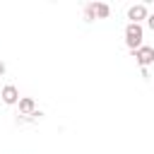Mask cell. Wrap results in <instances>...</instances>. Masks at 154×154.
<instances>
[{
  "label": "cell",
  "mask_w": 154,
  "mask_h": 154,
  "mask_svg": "<svg viewBox=\"0 0 154 154\" xmlns=\"http://www.w3.org/2000/svg\"><path fill=\"white\" fill-rule=\"evenodd\" d=\"M142 38H144V29H142V24H128L125 26V43H128V48L130 51H137V48H142Z\"/></svg>",
  "instance_id": "obj_1"
},
{
  "label": "cell",
  "mask_w": 154,
  "mask_h": 154,
  "mask_svg": "<svg viewBox=\"0 0 154 154\" xmlns=\"http://www.w3.org/2000/svg\"><path fill=\"white\" fill-rule=\"evenodd\" d=\"M132 55H135V60H137L142 67H147L149 63H154V48H152V46H142V48L132 51Z\"/></svg>",
  "instance_id": "obj_2"
},
{
  "label": "cell",
  "mask_w": 154,
  "mask_h": 154,
  "mask_svg": "<svg viewBox=\"0 0 154 154\" xmlns=\"http://www.w3.org/2000/svg\"><path fill=\"white\" fill-rule=\"evenodd\" d=\"M149 14H147V7L144 5H132L130 10H128V19H132V24H140L142 19H147Z\"/></svg>",
  "instance_id": "obj_3"
},
{
  "label": "cell",
  "mask_w": 154,
  "mask_h": 154,
  "mask_svg": "<svg viewBox=\"0 0 154 154\" xmlns=\"http://www.w3.org/2000/svg\"><path fill=\"white\" fill-rule=\"evenodd\" d=\"M0 96H2L5 103H17V101H19V91H17V87H12V84H7V87L0 91Z\"/></svg>",
  "instance_id": "obj_4"
},
{
  "label": "cell",
  "mask_w": 154,
  "mask_h": 154,
  "mask_svg": "<svg viewBox=\"0 0 154 154\" xmlns=\"http://www.w3.org/2000/svg\"><path fill=\"white\" fill-rule=\"evenodd\" d=\"M89 7H91V12H94V17H99V19H106V17L111 14V7L103 5V2H91Z\"/></svg>",
  "instance_id": "obj_5"
},
{
  "label": "cell",
  "mask_w": 154,
  "mask_h": 154,
  "mask_svg": "<svg viewBox=\"0 0 154 154\" xmlns=\"http://www.w3.org/2000/svg\"><path fill=\"white\" fill-rule=\"evenodd\" d=\"M19 111L26 113V116H31V113H34V99H29V96L19 99Z\"/></svg>",
  "instance_id": "obj_6"
},
{
  "label": "cell",
  "mask_w": 154,
  "mask_h": 154,
  "mask_svg": "<svg viewBox=\"0 0 154 154\" xmlns=\"http://www.w3.org/2000/svg\"><path fill=\"white\" fill-rule=\"evenodd\" d=\"M147 24H149V29L154 31V14H149V17H147Z\"/></svg>",
  "instance_id": "obj_7"
},
{
  "label": "cell",
  "mask_w": 154,
  "mask_h": 154,
  "mask_svg": "<svg viewBox=\"0 0 154 154\" xmlns=\"http://www.w3.org/2000/svg\"><path fill=\"white\" fill-rule=\"evenodd\" d=\"M0 75H5V63L0 60Z\"/></svg>",
  "instance_id": "obj_8"
}]
</instances>
